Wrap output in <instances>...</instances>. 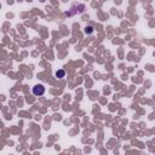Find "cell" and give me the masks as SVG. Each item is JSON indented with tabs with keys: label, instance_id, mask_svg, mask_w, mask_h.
<instances>
[{
	"label": "cell",
	"instance_id": "1",
	"mask_svg": "<svg viewBox=\"0 0 155 155\" xmlns=\"http://www.w3.org/2000/svg\"><path fill=\"white\" fill-rule=\"evenodd\" d=\"M33 93L35 96H43L44 93H45V87L41 85V84H39V85H35L33 87Z\"/></svg>",
	"mask_w": 155,
	"mask_h": 155
},
{
	"label": "cell",
	"instance_id": "2",
	"mask_svg": "<svg viewBox=\"0 0 155 155\" xmlns=\"http://www.w3.org/2000/svg\"><path fill=\"white\" fill-rule=\"evenodd\" d=\"M56 76L57 77H63L64 76V70H59V72L56 73Z\"/></svg>",
	"mask_w": 155,
	"mask_h": 155
}]
</instances>
